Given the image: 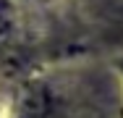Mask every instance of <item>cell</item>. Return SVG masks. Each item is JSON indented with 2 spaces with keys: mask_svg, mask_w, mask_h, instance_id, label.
Instances as JSON below:
<instances>
[{
  "mask_svg": "<svg viewBox=\"0 0 123 118\" xmlns=\"http://www.w3.org/2000/svg\"><path fill=\"white\" fill-rule=\"evenodd\" d=\"M11 32H13V11L5 0H0V45L11 37Z\"/></svg>",
  "mask_w": 123,
  "mask_h": 118,
  "instance_id": "cell-2",
  "label": "cell"
},
{
  "mask_svg": "<svg viewBox=\"0 0 123 118\" xmlns=\"http://www.w3.org/2000/svg\"><path fill=\"white\" fill-rule=\"evenodd\" d=\"M50 113V102H47V92L39 84H29L21 97H18V108L16 116L18 118H47Z\"/></svg>",
  "mask_w": 123,
  "mask_h": 118,
  "instance_id": "cell-1",
  "label": "cell"
}]
</instances>
